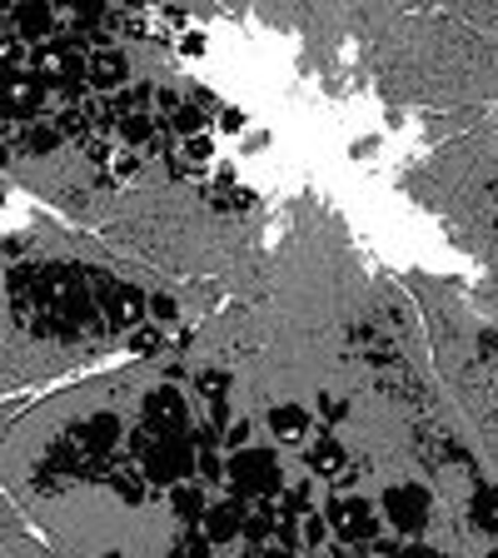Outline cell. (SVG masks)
<instances>
[{
    "mask_svg": "<svg viewBox=\"0 0 498 558\" xmlns=\"http://www.w3.org/2000/svg\"><path fill=\"white\" fill-rule=\"evenodd\" d=\"M46 100H50V90L35 81V70H11L5 75V116H11V125H25V120L35 125Z\"/></svg>",
    "mask_w": 498,
    "mask_h": 558,
    "instance_id": "cell-11",
    "label": "cell"
},
{
    "mask_svg": "<svg viewBox=\"0 0 498 558\" xmlns=\"http://www.w3.org/2000/svg\"><path fill=\"white\" fill-rule=\"evenodd\" d=\"M209 504H215V494H209V484H199V478H190V484L170 488V509L180 523H190V529H199L209 513Z\"/></svg>",
    "mask_w": 498,
    "mask_h": 558,
    "instance_id": "cell-13",
    "label": "cell"
},
{
    "mask_svg": "<svg viewBox=\"0 0 498 558\" xmlns=\"http://www.w3.org/2000/svg\"><path fill=\"white\" fill-rule=\"evenodd\" d=\"M244 120H250V116H244L240 105H224L220 116H215V130H220V135H240V130H244Z\"/></svg>",
    "mask_w": 498,
    "mask_h": 558,
    "instance_id": "cell-24",
    "label": "cell"
},
{
    "mask_svg": "<svg viewBox=\"0 0 498 558\" xmlns=\"http://www.w3.org/2000/svg\"><path fill=\"white\" fill-rule=\"evenodd\" d=\"M60 140H65V135H60L56 120H35V125H25V150H35V155L56 150Z\"/></svg>",
    "mask_w": 498,
    "mask_h": 558,
    "instance_id": "cell-18",
    "label": "cell"
},
{
    "mask_svg": "<svg viewBox=\"0 0 498 558\" xmlns=\"http://www.w3.org/2000/svg\"><path fill=\"white\" fill-rule=\"evenodd\" d=\"M81 434H85V439H95V449H110V444L120 439V424H116V418H110V414H95Z\"/></svg>",
    "mask_w": 498,
    "mask_h": 558,
    "instance_id": "cell-21",
    "label": "cell"
},
{
    "mask_svg": "<svg viewBox=\"0 0 498 558\" xmlns=\"http://www.w3.org/2000/svg\"><path fill=\"white\" fill-rule=\"evenodd\" d=\"M250 504L230 499V494H215V504H209L205 523H199V538H205L209 548H230V544H244V529H250Z\"/></svg>",
    "mask_w": 498,
    "mask_h": 558,
    "instance_id": "cell-9",
    "label": "cell"
},
{
    "mask_svg": "<svg viewBox=\"0 0 498 558\" xmlns=\"http://www.w3.org/2000/svg\"><path fill=\"white\" fill-rule=\"evenodd\" d=\"M110 558H125V554H110Z\"/></svg>",
    "mask_w": 498,
    "mask_h": 558,
    "instance_id": "cell-30",
    "label": "cell"
},
{
    "mask_svg": "<svg viewBox=\"0 0 498 558\" xmlns=\"http://www.w3.org/2000/svg\"><path fill=\"white\" fill-rule=\"evenodd\" d=\"M314 414H319V424H335V418H344V404H335V399H319V409H314Z\"/></svg>",
    "mask_w": 498,
    "mask_h": 558,
    "instance_id": "cell-28",
    "label": "cell"
},
{
    "mask_svg": "<svg viewBox=\"0 0 498 558\" xmlns=\"http://www.w3.org/2000/svg\"><path fill=\"white\" fill-rule=\"evenodd\" d=\"M290 488L284 478V453L275 444H250L240 453H224V494L250 509H265Z\"/></svg>",
    "mask_w": 498,
    "mask_h": 558,
    "instance_id": "cell-1",
    "label": "cell"
},
{
    "mask_svg": "<svg viewBox=\"0 0 498 558\" xmlns=\"http://www.w3.org/2000/svg\"><path fill=\"white\" fill-rule=\"evenodd\" d=\"M170 135L180 140V145H185V140H195V135H209V116L205 110H199V105H180V110H174L170 116Z\"/></svg>",
    "mask_w": 498,
    "mask_h": 558,
    "instance_id": "cell-15",
    "label": "cell"
},
{
    "mask_svg": "<svg viewBox=\"0 0 498 558\" xmlns=\"http://www.w3.org/2000/svg\"><path fill=\"white\" fill-rule=\"evenodd\" d=\"M319 509H325L329 534H335L339 544H349V548L379 544V534H384L379 499H369V494H360V488H349V484H335V488H329V499L319 504Z\"/></svg>",
    "mask_w": 498,
    "mask_h": 558,
    "instance_id": "cell-4",
    "label": "cell"
},
{
    "mask_svg": "<svg viewBox=\"0 0 498 558\" xmlns=\"http://www.w3.org/2000/svg\"><path fill=\"white\" fill-rule=\"evenodd\" d=\"M165 344V335H160V325H139L135 335H130V349L135 354H155V349Z\"/></svg>",
    "mask_w": 498,
    "mask_h": 558,
    "instance_id": "cell-23",
    "label": "cell"
},
{
    "mask_svg": "<svg viewBox=\"0 0 498 558\" xmlns=\"http://www.w3.org/2000/svg\"><path fill=\"white\" fill-rule=\"evenodd\" d=\"M300 538H304V554H319V548H329V519H325V509H314V513H304L300 519Z\"/></svg>",
    "mask_w": 498,
    "mask_h": 558,
    "instance_id": "cell-16",
    "label": "cell"
},
{
    "mask_svg": "<svg viewBox=\"0 0 498 558\" xmlns=\"http://www.w3.org/2000/svg\"><path fill=\"white\" fill-rule=\"evenodd\" d=\"M394 558H453V554H444V548H429V544H404Z\"/></svg>",
    "mask_w": 498,
    "mask_h": 558,
    "instance_id": "cell-26",
    "label": "cell"
},
{
    "mask_svg": "<svg viewBox=\"0 0 498 558\" xmlns=\"http://www.w3.org/2000/svg\"><path fill=\"white\" fill-rule=\"evenodd\" d=\"M190 418H195V404H190L185 389H174V384H155L150 395H145V409H139V429L190 434Z\"/></svg>",
    "mask_w": 498,
    "mask_h": 558,
    "instance_id": "cell-7",
    "label": "cell"
},
{
    "mask_svg": "<svg viewBox=\"0 0 498 558\" xmlns=\"http://www.w3.org/2000/svg\"><path fill=\"white\" fill-rule=\"evenodd\" d=\"M199 395H205V404L220 409L224 399H230V374H224V369H205V374H199Z\"/></svg>",
    "mask_w": 498,
    "mask_h": 558,
    "instance_id": "cell-19",
    "label": "cell"
},
{
    "mask_svg": "<svg viewBox=\"0 0 498 558\" xmlns=\"http://www.w3.org/2000/svg\"><path fill=\"white\" fill-rule=\"evenodd\" d=\"M474 519H478V529H484V534H498V484L484 488V494L474 499Z\"/></svg>",
    "mask_w": 498,
    "mask_h": 558,
    "instance_id": "cell-20",
    "label": "cell"
},
{
    "mask_svg": "<svg viewBox=\"0 0 498 558\" xmlns=\"http://www.w3.org/2000/svg\"><path fill=\"white\" fill-rule=\"evenodd\" d=\"M160 125H165V120L155 116V110H145V116H125L116 125V140L125 145L130 155H135V150H145V145H155V140H160Z\"/></svg>",
    "mask_w": 498,
    "mask_h": 558,
    "instance_id": "cell-14",
    "label": "cell"
},
{
    "mask_svg": "<svg viewBox=\"0 0 498 558\" xmlns=\"http://www.w3.org/2000/svg\"><path fill=\"white\" fill-rule=\"evenodd\" d=\"M174 165H195V170H205V165H215V130L209 135H195L180 145V160Z\"/></svg>",
    "mask_w": 498,
    "mask_h": 558,
    "instance_id": "cell-17",
    "label": "cell"
},
{
    "mask_svg": "<svg viewBox=\"0 0 498 558\" xmlns=\"http://www.w3.org/2000/svg\"><path fill=\"white\" fill-rule=\"evenodd\" d=\"M130 56L120 46H110V40H100V46H90V95H100V100H116L120 90H130Z\"/></svg>",
    "mask_w": 498,
    "mask_h": 558,
    "instance_id": "cell-10",
    "label": "cell"
},
{
    "mask_svg": "<svg viewBox=\"0 0 498 558\" xmlns=\"http://www.w3.org/2000/svg\"><path fill=\"white\" fill-rule=\"evenodd\" d=\"M240 558H300V554H290V548H279V544H269V548H244Z\"/></svg>",
    "mask_w": 498,
    "mask_h": 558,
    "instance_id": "cell-27",
    "label": "cell"
},
{
    "mask_svg": "<svg viewBox=\"0 0 498 558\" xmlns=\"http://www.w3.org/2000/svg\"><path fill=\"white\" fill-rule=\"evenodd\" d=\"M349 469V444H339L335 434H319V439L304 449V474L314 478V484H339Z\"/></svg>",
    "mask_w": 498,
    "mask_h": 558,
    "instance_id": "cell-12",
    "label": "cell"
},
{
    "mask_svg": "<svg viewBox=\"0 0 498 558\" xmlns=\"http://www.w3.org/2000/svg\"><path fill=\"white\" fill-rule=\"evenodd\" d=\"M265 429H269V444H275L279 453L284 449H309L314 439H319V414H314L309 404H300V399H279V404L265 409Z\"/></svg>",
    "mask_w": 498,
    "mask_h": 558,
    "instance_id": "cell-6",
    "label": "cell"
},
{
    "mask_svg": "<svg viewBox=\"0 0 498 558\" xmlns=\"http://www.w3.org/2000/svg\"><path fill=\"white\" fill-rule=\"evenodd\" d=\"M31 70L56 100H70V105L90 100V46H81L75 35H56L46 46H35Z\"/></svg>",
    "mask_w": 498,
    "mask_h": 558,
    "instance_id": "cell-3",
    "label": "cell"
},
{
    "mask_svg": "<svg viewBox=\"0 0 498 558\" xmlns=\"http://www.w3.org/2000/svg\"><path fill=\"white\" fill-rule=\"evenodd\" d=\"M160 319V325H170L174 319V300H165V294H150V325Z\"/></svg>",
    "mask_w": 498,
    "mask_h": 558,
    "instance_id": "cell-25",
    "label": "cell"
},
{
    "mask_svg": "<svg viewBox=\"0 0 498 558\" xmlns=\"http://www.w3.org/2000/svg\"><path fill=\"white\" fill-rule=\"evenodd\" d=\"M304 558H339V554H329V548H319V554H304Z\"/></svg>",
    "mask_w": 498,
    "mask_h": 558,
    "instance_id": "cell-29",
    "label": "cell"
},
{
    "mask_svg": "<svg viewBox=\"0 0 498 558\" xmlns=\"http://www.w3.org/2000/svg\"><path fill=\"white\" fill-rule=\"evenodd\" d=\"M135 464H139V478L155 488H180L190 478H199V444L195 434H150L139 429L135 434Z\"/></svg>",
    "mask_w": 498,
    "mask_h": 558,
    "instance_id": "cell-2",
    "label": "cell"
},
{
    "mask_svg": "<svg viewBox=\"0 0 498 558\" xmlns=\"http://www.w3.org/2000/svg\"><path fill=\"white\" fill-rule=\"evenodd\" d=\"M379 513H384V529H394L399 538L418 544V534L434 519V494L424 484H414V478H399V484H389L379 494Z\"/></svg>",
    "mask_w": 498,
    "mask_h": 558,
    "instance_id": "cell-5",
    "label": "cell"
},
{
    "mask_svg": "<svg viewBox=\"0 0 498 558\" xmlns=\"http://www.w3.org/2000/svg\"><path fill=\"white\" fill-rule=\"evenodd\" d=\"M250 434H255V424H250V418H230V429H224V453L250 449Z\"/></svg>",
    "mask_w": 498,
    "mask_h": 558,
    "instance_id": "cell-22",
    "label": "cell"
},
{
    "mask_svg": "<svg viewBox=\"0 0 498 558\" xmlns=\"http://www.w3.org/2000/svg\"><path fill=\"white\" fill-rule=\"evenodd\" d=\"M100 314L116 335H135L139 325H150V294L139 290V284L116 279V284H105L100 290Z\"/></svg>",
    "mask_w": 498,
    "mask_h": 558,
    "instance_id": "cell-8",
    "label": "cell"
}]
</instances>
